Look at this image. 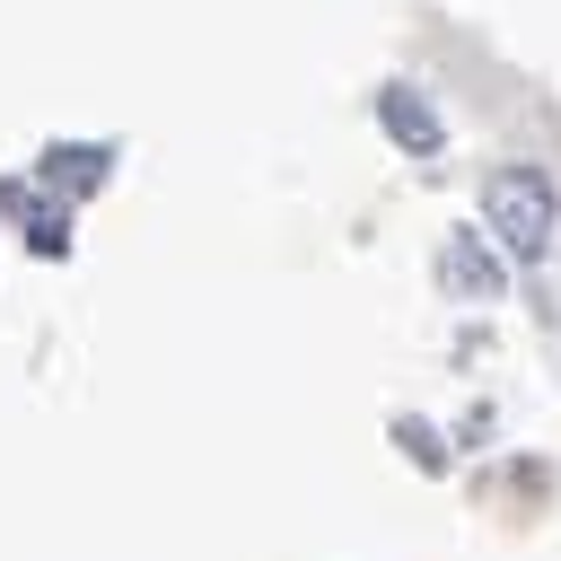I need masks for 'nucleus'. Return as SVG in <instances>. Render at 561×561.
<instances>
[{
  "label": "nucleus",
  "instance_id": "nucleus-1",
  "mask_svg": "<svg viewBox=\"0 0 561 561\" xmlns=\"http://www.w3.org/2000/svg\"><path fill=\"white\" fill-rule=\"evenodd\" d=\"M482 228L508 263H543L552 254V228H561V193L543 167H491L482 175Z\"/></svg>",
  "mask_w": 561,
  "mask_h": 561
},
{
  "label": "nucleus",
  "instance_id": "nucleus-2",
  "mask_svg": "<svg viewBox=\"0 0 561 561\" xmlns=\"http://www.w3.org/2000/svg\"><path fill=\"white\" fill-rule=\"evenodd\" d=\"M377 123H386V140H394V149H412V158H430V149L447 140V123L430 114V96H421V88H377Z\"/></svg>",
  "mask_w": 561,
  "mask_h": 561
},
{
  "label": "nucleus",
  "instance_id": "nucleus-3",
  "mask_svg": "<svg viewBox=\"0 0 561 561\" xmlns=\"http://www.w3.org/2000/svg\"><path fill=\"white\" fill-rule=\"evenodd\" d=\"M438 272H447V289H456V298H500V254H491L473 228H456V237H447Z\"/></svg>",
  "mask_w": 561,
  "mask_h": 561
},
{
  "label": "nucleus",
  "instance_id": "nucleus-4",
  "mask_svg": "<svg viewBox=\"0 0 561 561\" xmlns=\"http://www.w3.org/2000/svg\"><path fill=\"white\" fill-rule=\"evenodd\" d=\"M53 175H70V184H105V149H53Z\"/></svg>",
  "mask_w": 561,
  "mask_h": 561
}]
</instances>
